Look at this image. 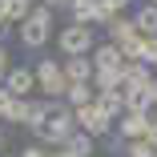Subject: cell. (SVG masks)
Listing matches in <instances>:
<instances>
[{
	"instance_id": "1",
	"label": "cell",
	"mask_w": 157,
	"mask_h": 157,
	"mask_svg": "<svg viewBox=\"0 0 157 157\" xmlns=\"http://www.w3.org/2000/svg\"><path fill=\"white\" fill-rule=\"evenodd\" d=\"M52 20H56V8H48V4H33V12L16 24L20 44H24L28 52H40V48L52 40Z\"/></svg>"
},
{
	"instance_id": "2",
	"label": "cell",
	"mask_w": 157,
	"mask_h": 157,
	"mask_svg": "<svg viewBox=\"0 0 157 157\" xmlns=\"http://www.w3.org/2000/svg\"><path fill=\"white\" fill-rule=\"evenodd\" d=\"M73 133H77V113L65 105V97L52 101V113H48L44 125H33V137H36L40 145H65Z\"/></svg>"
},
{
	"instance_id": "3",
	"label": "cell",
	"mask_w": 157,
	"mask_h": 157,
	"mask_svg": "<svg viewBox=\"0 0 157 157\" xmlns=\"http://www.w3.org/2000/svg\"><path fill=\"white\" fill-rule=\"evenodd\" d=\"M56 48L65 52V56H89L93 48H97V33H93V24L69 20V24L56 33Z\"/></svg>"
},
{
	"instance_id": "4",
	"label": "cell",
	"mask_w": 157,
	"mask_h": 157,
	"mask_svg": "<svg viewBox=\"0 0 157 157\" xmlns=\"http://www.w3.org/2000/svg\"><path fill=\"white\" fill-rule=\"evenodd\" d=\"M33 73H36V89L44 93L48 101H60V97H65L69 77H65V69H60V60H52V56H40Z\"/></svg>"
},
{
	"instance_id": "5",
	"label": "cell",
	"mask_w": 157,
	"mask_h": 157,
	"mask_svg": "<svg viewBox=\"0 0 157 157\" xmlns=\"http://www.w3.org/2000/svg\"><path fill=\"white\" fill-rule=\"evenodd\" d=\"M73 113H77V129H85L89 137H109L113 133V117L97 105V97L89 105H81V109H73Z\"/></svg>"
},
{
	"instance_id": "6",
	"label": "cell",
	"mask_w": 157,
	"mask_h": 157,
	"mask_svg": "<svg viewBox=\"0 0 157 157\" xmlns=\"http://www.w3.org/2000/svg\"><path fill=\"white\" fill-rule=\"evenodd\" d=\"M69 16L77 24H109V8L101 4V0H69Z\"/></svg>"
},
{
	"instance_id": "7",
	"label": "cell",
	"mask_w": 157,
	"mask_h": 157,
	"mask_svg": "<svg viewBox=\"0 0 157 157\" xmlns=\"http://www.w3.org/2000/svg\"><path fill=\"white\" fill-rule=\"evenodd\" d=\"M89 56H93V69L97 73H121V65H125V52L113 40H97V48H93Z\"/></svg>"
},
{
	"instance_id": "8",
	"label": "cell",
	"mask_w": 157,
	"mask_h": 157,
	"mask_svg": "<svg viewBox=\"0 0 157 157\" xmlns=\"http://www.w3.org/2000/svg\"><path fill=\"white\" fill-rule=\"evenodd\" d=\"M4 89L12 93V97H33V93H36V73L33 69H28V65H16V69H8L4 73Z\"/></svg>"
},
{
	"instance_id": "9",
	"label": "cell",
	"mask_w": 157,
	"mask_h": 157,
	"mask_svg": "<svg viewBox=\"0 0 157 157\" xmlns=\"http://www.w3.org/2000/svg\"><path fill=\"white\" fill-rule=\"evenodd\" d=\"M149 77H153V65H145V60H137V56H125V65H121V85L125 89H137Z\"/></svg>"
},
{
	"instance_id": "10",
	"label": "cell",
	"mask_w": 157,
	"mask_h": 157,
	"mask_svg": "<svg viewBox=\"0 0 157 157\" xmlns=\"http://www.w3.org/2000/svg\"><path fill=\"white\" fill-rule=\"evenodd\" d=\"M145 129H149V117H145V113H125V117H117V133H121L125 141L145 137Z\"/></svg>"
},
{
	"instance_id": "11",
	"label": "cell",
	"mask_w": 157,
	"mask_h": 157,
	"mask_svg": "<svg viewBox=\"0 0 157 157\" xmlns=\"http://www.w3.org/2000/svg\"><path fill=\"white\" fill-rule=\"evenodd\" d=\"M60 69H65L69 85H73V81H93V56H65Z\"/></svg>"
},
{
	"instance_id": "12",
	"label": "cell",
	"mask_w": 157,
	"mask_h": 157,
	"mask_svg": "<svg viewBox=\"0 0 157 157\" xmlns=\"http://www.w3.org/2000/svg\"><path fill=\"white\" fill-rule=\"evenodd\" d=\"M93 97H97L93 81H73V85L65 89V105H69V109H81V105H89Z\"/></svg>"
},
{
	"instance_id": "13",
	"label": "cell",
	"mask_w": 157,
	"mask_h": 157,
	"mask_svg": "<svg viewBox=\"0 0 157 157\" xmlns=\"http://www.w3.org/2000/svg\"><path fill=\"white\" fill-rule=\"evenodd\" d=\"M133 24H137V33L141 36H157V4H145L141 8H133Z\"/></svg>"
},
{
	"instance_id": "14",
	"label": "cell",
	"mask_w": 157,
	"mask_h": 157,
	"mask_svg": "<svg viewBox=\"0 0 157 157\" xmlns=\"http://www.w3.org/2000/svg\"><path fill=\"white\" fill-rule=\"evenodd\" d=\"M153 109V97H149V89L137 85V89H125V113H149Z\"/></svg>"
},
{
	"instance_id": "15",
	"label": "cell",
	"mask_w": 157,
	"mask_h": 157,
	"mask_svg": "<svg viewBox=\"0 0 157 157\" xmlns=\"http://www.w3.org/2000/svg\"><path fill=\"white\" fill-rule=\"evenodd\" d=\"M93 141H97V137H89L85 129H77V133H73L65 145H60V149H65L69 157H93Z\"/></svg>"
},
{
	"instance_id": "16",
	"label": "cell",
	"mask_w": 157,
	"mask_h": 157,
	"mask_svg": "<svg viewBox=\"0 0 157 157\" xmlns=\"http://www.w3.org/2000/svg\"><path fill=\"white\" fill-rule=\"evenodd\" d=\"M97 105L117 121V117H125V89H113V93H97Z\"/></svg>"
},
{
	"instance_id": "17",
	"label": "cell",
	"mask_w": 157,
	"mask_h": 157,
	"mask_svg": "<svg viewBox=\"0 0 157 157\" xmlns=\"http://www.w3.org/2000/svg\"><path fill=\"white\" fill-rule=\"evenodd\" d=\"M28 101L33 97H12V105H8V113H4V121H12V125H28Z\"/></svg>"
},
{
	"instance_id": "18",
	"label": "cell",
	"mask_w": 157,
	"mask_h": 157,
	"mask_svg": "<svg viewBox=\"0 0 157 157\" xmlns=\"http://www.w3.org/2000/svg\"><path fill=\"white\" fill-rule=\"evenodd\" d=\"M28 12H33V8H28L24 0H8V4H4V20H8V24H20Z\"/></svg>"
},
{
	"instance_id": "19",
	"label": "cell",
	"mask_w": 157,
	"mask_h": 157,
	"mask_svg": "<svg viewBox=\"0 0 157 157\" xmlns=\"http://www.w3.org/2000/svg\"><path fill=\"white\" fill-rule=\"evenodd\" d=\"M125 157H153V145H149L145 137H137V141L125 145Z\"/></svg>"
},
{
	"instance_id": "20",
	"label": "cell",
	"mask_w": 157,
	"mask_h": 157,
	"mask_svg": "<svg viewBox=\"0 0 157 157\" xmlns=\"http://www.w3.org/2000/svg\"><path fill=\"white\" fill-rule=\"evenodd\" d=\"M141 60L157 69V36H145V44H141Z\"/></svg>"
},
{
	"instance_id": "21",
	"label": "cell",
	"mask_w": 157,
	"mask_h": 157,
	"mask_svg": "<svg viewBox=\"0 0 157 157\" xmlns=\"http://www.w3.org/2000/svg\"><path fill=\"white\" fill-rule=\"evenodd\" d=\"M101 4L117 16V12H133V0H101Z\"/></svg>"
},
{
	"instance_id": "22",
	"label": "cell",
	"mask_w": 157,
	"mask_h": 157,
	"mask_svg": "<svg viewBox=\"0 0 157 157\" xmlns=\"http://www.w3.org/2000/svg\"><path fill=\"white\" fill-rule=\"evenodd\" d=\"M52 149H44V145H24V153L20 157H48Z\"/></svg>"
},
{
	"instance_id": "23",
	"label": "cell",
	"mask_w": 157,
	"mask_h": 157,
	"mask_svg": "<svg viewBox=\"0 0 157 157\" xmlns=\"http://www.w3.org/2000/svg\"><path fill=\"white\" fill-rule=\"evenodd\" d=\"M145 141L157 149V117H149V129H145Z\"/></svg>"
},
{
	"instance_id": "24",
	"label": "cell",
	"mask_w": 157,
	"mask_h": 157,
	"mask_svg": "<svg viewBox=\"0 0 157 157\" xmlns=\"http://www.w3.org/2000/svg\"><path fill=\"white\" fill-rule=\"evenodd\" d=\"M145 89H149V97H153V105H157V69H153V77L145 81Z\"/></svg>"
},
{
	"instance_id": "25",
	"label": "cell",
	"mask_w": 157,
	"mask_h": 157,
	"mask_svg": "<svg viewBox=\"0 0 157 157\" xmlns=\"http://www.w3.org/2000/svg\"><path fill=\"white\" fill-rule=\"evenodd\" d=\"M0 73H8V48H4V40H0Z\"/></svg>"
},
{
	"instance_id": "26",
	"label": "cell",
	"mask_w": 157,
	"mask_h": 157,
	"mask_svg": "<svg viewBox=\"0 0 157 157\" xmlns=\"http://www.w3.org/2000/svg\"><path fill=\"white\" fill-rule=\"evenodd\" d=\"M8 33H12V24H8V20H4V16H0V40H4V36H8Z\"/></svg>"
},
{
	"instance_id": "27",
	"label": "cell",
	"mask_w": 157,
	"mask_h": 157,
	"mask_svg": "<svg viewBox=\"0 0 157 157\" xmlns=\"http://www.w3.org/2000/svg\"><path fill=\"white\" fill-rule=\"evenodd\" d=\"M40 4H48V8H65L69 0H40Z\"/></svg>"
},
{
	"instance_id": "28",
	"label": "cell",
	"mask_w": 157,
	"mask_h": 157,
	"mask_svg": "<svg viewBox=\"0 0 157 157\" xmlns=\"http://www.w3.org/2000/svg\"><path fill=\"white\" fill-rule=\"evenodd\" d=\"M48 157H69V153H65V149H52V153H48Z\"/></svg>"
},
{
	"instance_id": "29",
	"label": "cell",
	"mask_w": 157,
	"mask_h": 157,
	"mask_svg": "<svg viewBox=\"0 0 157 157\" xmlns=\"http://www.w3.org/2000/svg\"><path fill=\"white\" fill-rule=\"evenodd\" d=\"M145 117H157V105H153V109H149V113H145Z\"/></svg>"
},
{
	"instance_id": "30",
	"label": "cell",
	"mask_w": 157,
	"mask_h": 157,
	"mask_svg": "<svg viewBox=\"0 0 157 157\" xmlns=\"http://www.w3.org/2000/svg\"><path fill=\"white\" fill-rule=\"evenodd\" d=\"M24 4H28V8H33V4H40V0H24Z\"/></svg>"
},
{
	"instance_id": "31",
	"label": "cell",
	"mask_w": 157,
	"mask_h": 157,
	"mask_svg": "<svg viewBox=\"0 0 157 157\" xmlns=\"http://www.w3.org/2000/svg\"><path fill=\"white\" fill-rule=\"evenodd\" d=\"M4 4H8V0H0V16H4Z\"/></svg>"
},
{
	"instance_id": "32",
	"label": "cell",
	"mask_w": 157,
	"mask_h": 157,
	"mask_svg": "<svg viewBox=\"0 0 157 157\" xmlns=\"http://www.w3.org/2000/svg\"><path fill=\"white\" fill-rule=\"evenodd\" d=\"M0 145H4V133H0Z\"/></svg>"
},
{
	"instance_id": "33",
	"label": "cell",
	"mask_w": 157,
	"mask_h": 157,
	"mask_svg": "<svg viewBox=\"0 0 157 157\" xmlns=\"http://www.w3.org/2000/svg\"><path fill=\"white\" fill-rule=\"evenodd\" d=\"M0 85H4V73H0Z\"/></svg>"
},
{
	"instance_id": "34",
	"label": "cell",
	"mask_w": 157,
	"mask_h": 157,
	"mask_svg": "<svg viewBox=\"0 0 157 157\" xmlns=\"http://www.w3.org/2000/svg\"><path fill=\"white\" fill-rule=\"evenodd\" d=\"M149 4H157V0H149Z\"/></svg>"
},
{
	"instance_id": "35",
	"label": "cell",
	"mask_w": 157,
	"mask_h": 157,
	"mask_svg": "<svg viewBox=\"0 0 157 157\" xmlns=\"http://www.w3.org/2000/svg\"><path fill=\"white\" fill-rule=\"evenodd\" d=\"M0 157H8V153H0Z\"/></svg>"
},
{
	"instance_id": "36",
	"label": "cell",
	"mask_w": 157,
	"mask_h": 157,
	"mask_svg": "<svg viewBox=\"0 0 157 157\" xmlns=\"http://www.w3.org/2000/svg\"><path fill=\"white\" fill-rule=\"evenodd\" d=\"M153 157H157V149H153Z\"/></svg>"
}]
</instances>
